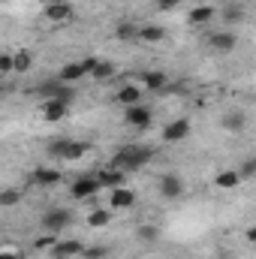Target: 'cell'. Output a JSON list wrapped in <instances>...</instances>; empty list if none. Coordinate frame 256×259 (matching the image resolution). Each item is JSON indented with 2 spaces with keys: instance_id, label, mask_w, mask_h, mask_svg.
<instances>
[{
  "instance_id": "obj_1",
  "label": "cell",
  "mask_w": 256,
  "mask_h": 259,
  "mask_svg": "<svg viewBox=\"0 0 256 259\" xmlns=\"http://www.w3.org/2000/svg\"><path fill=\"white\" fill-rule=\"evenodd\" d=\"M151 157H154V148H148V145H124V148L115 151L112 166L115 169H124V172H136L145 163H151Z\"/></svg>"
},
{
  "instance_id": "obj_2",
  "label": "cell",
  "mask_w": 256,
  "mask_h": 259,
  "mask_svg": "<svg viewBox=\"0 0 256 259\" xmlns=\"http://www.w3.org/2000/svg\"><path fill=\"white\" fill-rule=\"evenodd\" d=\"M46 151H49L52 160H78V157H84L91 151V145L78 142V139H55V142H49Z\"/></svg>"
},
{
  "instance_id": "obj_3",
  "label": "cell",
  "mask_w": 256,
  "mask_h": 259,
  "mask_svg": "<svg viewBox=\"0 0 256 259\" xmlns=\"http://www.w3.org/2000/svg\"><path fill=\"white\" fill-rule=\"evenodd\" d=\"M100 178L97 175H81V178H75L72 181V187H69V196L75 199V202H84V199H94V196L100 193Z\"/></svg>"
},
{
  "instance_id": "obj_4",
  "label": "cell",
  "mask_w": 256,
  "mask_h": 259,
  "mask_svg": "<svg viewBox=\"0 0 256 259\" xmlns=\"http://www.w3.org/2000/svg\"><path fill=\"white\" fill-rule=\"evenodd\" d=\"M39 94H42L46 100H64V103H72V100H75V88L66 84V81H61V78L39 84Z\"/></svg>"
},
{
  "instance_id": "obj_5",
  "label": "cell",
  "mask_w": 256,
  "mask_h": 259,
  "mask_svg": "<svg viewBox=\"0 0 256 259\" xmlns=\"http://www.w3.org/2000/svg\"><path fill=\"white\" fill-rule=\"evenodd\" d=\"M69 223H72V211H66V208H52V211L42 214V229L46 232H61Z\"/></svg>"
},
{
  "instance_id": "obj_6",
  "label": "cell",
  "mask_w": 256,
  "mask_h": 259,
  "mask_svg": "<svg viewBox=\"0 0 256 259\" xmlns=\"http://www.w3.org/2000/svg\"><path fill=\"white\" fill-rule=\"evenodd\" d=\"M157 190H160V196H163V199H178V196L184 193V181H181V175L166 172V175H160Z\"/></svg>"
},
{
  "instance_id": "obj_7",
  "label": "cell",
  "mask_w": 256,
  "mask_h": 259,
  "mask_svg": "<svg viewBox=\"0 0 256 259\" xmlns=\"http://www.w3.org/2000/svg\"><path fill=\"white\" fill-rule=\"evenodd\" d=\"M193 124L187 121V118H175V121H169L166 127H163V142H181V139H187L190 136Z\"/></svg>"
},
{
  "instance_id": "obj_8",
  "label": "cell",
  "mask_w": 256,
  "mask_h": 259,
  "mask_svg": "<svg viewBox=\"0 0 256 259\" xmlns=\"http://www.w3.org/2000/svg\"><path fill=\"white\" fill-rule=\"evenodd\" d=\"M69 106L72 103H64V100H46L42 103V121H49V124L64 121L66 115H69Z\"/></svg>"
},
{
  "instance_id": "obj_9",
  "label": "cell",
  "mask_w": 256,
  "mask_h": 259,
  "mask_svg": "<svg viewBox=\"0 0 256 259\" xmlns=\"http://www.w3.org/2000/svg\"><path fill=\"white\" fill-rule=\"evenodd\" d=\"M124 121H127L130 127H139V130H145V127H151V121H154V115H151V109L148 106H130L127 109V115H124Z\"/></svg>"
},
{
  "instance_id": "obj_10",
  "label": "cell",
  "mask_w": 256,
  "mask_h": 259,
  "mask_svg": "<svg viewBox=\"0 0 256 259\" xmlns=\"http://www.w3.org/2000/svg\"><path fill=\"white\" fill-rule=\"evenodd\" d=\"M42 15L49 21H66V18H72V3H66V0H49L46 9H42Z\"/></svg>"
},
{
  "instance_id": "obj_11",
  "label": "cell",
  "mask_w": 256,
  "mask_h": 259,
  "mask_svg": "<svg viewBox=\"0 0 256 259\" xmlns=\"http://www.w3.org/2000/svg\"><path fill=\"white\" fill-rule=\"evenodd\" d=\"M208 46H211L214 52L226 55V52H232V49L238 46V36L229 33V30H220V33H211V36H208Z\"/></svg>"
},
{
  "instance_id": "obj_12",
  "label": "cell",
  "mask_w": 256,
  "mask_h": 259,
  "mask_svg": "<svg viewBox=\"0 0 256 259\" xmlns=\"http://www.w3.org/2000/svg\"><path fill=\"white\" fill-rule=\"evenodd\" d=\"M58 181H61V172H58V169L39 166V169L30 172V184H36V187H55Z\"/></svg>"
},
{
  "instance_id": "obj_13",
  "label": "cell",
  "mask_w": 256,
  "mask_h": 259,
  "mask_svg": "<svg viewBox=\"0 0 256 259\" xmlns=\"http://www.w3.org/2000/svg\"><path fill=\"white\" fill-rule=\"evenodd\" d=\"M97 178H100V184H103V187H112V190H118V187H127V172H124V169H115V166L103 169Z\"/></svg>"
},
{
  "instance_id": "obj_14",
  "label": "cell",
  "mask_w": 256,
  "mask_h": 259,
  "mask_svg": "<svg viewBox=\"0 0 256 259\" xmlns=\"http://www.w3.org/2000/svg\"><path fill=\"white\" fill-rule=\"evenodd\" d=\"M52 250H55L58 259H72V256H81V253H84V244H81L78 238H69V241H58Z\"/></svg>"
},
{
  "instance_id": "obj_15",
  "label": "cell",
  "mask_w": 256,
  "mask_h": 259,
  "mask_svg": "<svg viewBox=\"0 0 256 259\" xmlns=\"http://www.w3.org/2000/svg\"><path fill=\"white\" fill-rule=\"evenodd\" d=\"M220 127L226 130V133H241V130L247 127V115H244L241 109H232V112H226V115H223Z\"/></svg>"
},
{
  "instance_id": "obj_16",
  "label": "cell",
  "mask_w": 256,
  "mask_h": 259,
  "mask_svg": "<svg viewBox=\"0 0 256 259\" xmlns=\"http://www.w3.org/2000/svg\"><path fill=\"white\" fill-rule=\"evenodd\" d=\"M84 75H88V69H84V64H81V61L64 64V66H61V72H58V78H61V81H66V84H72V81H81Z\"/></svg>"
},
{
  "instance_id": "obj_17",
  "label": "cell",
  "mask_w": 256,
  "mask_h": 259,
  "mask_svg": "<svg viewBox=\"0 0 256 259\" xmlns=\"http://www.w3.org/2000/svg\"><path fill=\"white\" fill-rule=\"evenodd\" d=\"M112 208L115 211H127V208H133L136 205V193L130 190V187H118V190H112Z\"/></svg>"
},
{
  "instance_id": "obj_18",
  "label": "cell",
  "mask_w": 256,
  "mask_h": 259,
  "mask_svg": "<svg viewBox=\"0 0 256 259\" xmlns=\"http://www.w3.org/2000/svg\"><path fill=\"white\" fill-rule=\"evenodd\" d=\"M142 103V88L139 84H121L118 91V106H139Z\"/></svg>"
},
{
  "instance_id": "obj_19",
  "label": "cell",
  "mask_w": 256,
  "mask_h": 259,
  "mask_svg": "<svg viewBox=\"0 0 256 259\" xmlns=\"http://www.w3.org/2000/svg\"><path fill=\"white\" fill-rule=\"evenodd\" d=\"M214 184H217L220 190H235V187L241 184V175H238V169H223V172L214 175Z\"/></svg>"
},
{
  "instance_id": "obj_20",
  "label": "cell",
  "mask_w": 256,
  "mask_h": 259,
  "mask_svg": "<svg viewBox=\"0 0 256 259\" xmlns=\"http://www.w3.org/2000/svg\"><path fill=\"white\" fill-rule=\"evenodd\" d=\"M244 15H247V12H244V6H241L238 0H235V3H226V6L220 9V18H223L226 24H241Z\"/></svg>"
},
{
  "instance_id": "obj_21",
  "label": "cell",
  "mask_w": 256,
  "mask_h": 259,
  "mask_svg": "<svg viewBox=\"0 0 256 259\" xmlns=\"http://www.w3.org/2000/svg\"><path fill=\"white\" fill-rule=\"evenodd\" d=\"M142 81H145V91H163L166 81H169V75L160 72V69H148V72L142 75Z\"/></svg>"
},
{
  "instance_id": "obj_22",
  "label": "cell",
  "mask_w": 256,
  "mask_h": 259,
  "mask_svg": "<svg viewBox=\"0 0 256 259\" xmlns=\"http://www.w3.org/2000/svg\"><path fill=\"white\" fill-rule=\"evenodd\" d=\"M214 15H217V6H211V3H202V6L190 9V24H208Z\"/></svg>"
},
{
  "instance_id": "obj_23",
  "label": "cell",
  "mask_w": 256,
  "mask_h": 259,
  "mask_svg": "<svg viewBox=\"0 0 256 259\" xmlns=\"http://www.w3.org/2000/svg\"><path fill=\"white\" fill-rule=\"evenodd\" d=\"M139 39L142 42H163L166 39V30L160 24H145V27H139Z\"/></svg>"
},
{
  "instance_id": "obj_24",
  "label": "cell",
  "mask_w": 256,
  "mask_h": 259,
  "mask_svg": "<svg viewBox=\"0 0 256 259\" xmlns=\"http://www.w3.org/2000/svg\"><path fill=\"white\" fill-rule=\"evenodd\" d=\"M136 238H139V241H145V244H154V241L160 238V229H157V226H151V223H142V226L136 229Z\"/></svg>"
},
{
  "instance_id": "obj_25",
  "label": "cell",
  "mask_w": 256,
  "mask_h": 259,
  "mask_svg": "<svg viewBox=\"0 0 256 259\" xmlns=\"http://www.w3.org/2000/svg\"><path fill=\"white\" fill-rule=\"evenodd\" d=\"M91 75H94L97 81H109V78L115 75V64H112V61H103V58H100V64H97V69H94Z\"/></svg>"
},
{
  "instance_id": "obj_26",
  "label": "cell",
  "mask_w": 256,
  "mask_h": 259,
  "mask_svg": "<svg viewBox=\"0 0 256 259\" xmlns=\"http://www.w3.org/2000/svg\"><path fill=\"white\" fill-rule=\"evenodd\" d=\"M115 36H118L121 42L139 39V27H136V24H130V21H124V24H118V27H115Z\"/></svg>"
},
{
  "instance_id": "obj_27",
  "label": "cell",
  "mask_w": 256,
  "mask_h": 259,
  "mask_svg": "<svg viewBox=\"0 0 256 259\" xmlns=\"http://www.w3.org/2000/svg\"><path fill=\"white\" fill-rule=\"evenodd\" d=\"M109 220H112V211H106V208H97V211H91V217H88V226L100 229V226H106Z\"/></svg>"
},
{
  "instance_id": "obj_28",
  "label": "cell",
  "mask_w": 256,
  "mask_h": 259,
  "mask_svg": "<svg viewBox=\"0 0 256 259\" xmlns=\"http://www.w3.org/2000/svg\"><path fill=\"white\" fill-rule=\"evenodd\" d=\"M238 175H241V181H250V178H256V154L244 157V163H241Z\"/></svg>"
},
{
  "instance_id": "obj_29",
  "label": "cell",
  "mask_w": 256,
  "mask_h": 259,
  "mask_svg": "<svg viewBox=\"0 0 256 259\" xmlns=\"http://www.w3.org/2000/svg\"><path fill=\"white\" fill-rule=\"evenodd\" d=\"M33 66V55L30 52H18L15 55V72H27Z\"/></svg>"
},
{
  "instance_id": "obj_30",
  "label": "cell",
  "mask_w": 256,
  "mask_h": 259,
  "mask_svg": "<svg viewBox=\"0 0 256 259\" xmlns=\"http://www.w3.org/2000/svg\"><path fill=\"white\" fill-rule=\"evenodd\" d=\"M18 202H21V193H18V190H3V193H0V205H3V208H15Z\"/></svg>"
},
{
  "instance_id": "obj_31",
  "label": "cell",
  "mask_w": 256,
  "mask_h": 259,
  "mask_svg": "<svg viewBox=\"0 0 256 259\" xmlns=\"http://www.w3.org/2000/svg\"><path fill=\"white\" fill-rule=\"evenodd\" d=\"M12 69H15V55L3 52V55H0V75H9Z\"/></svg>"
},
{
  "instance_id": "obj_32",
  "label": "cell",
  "mask_w": 256,
  "mask_h": 259,
  "mask_svg": "<svg viewBox=\"0 0 256 259\" xmlns=\"http://www.w3.org/2000/svg\"><path fill=\"white\" fill-rule=\"evenodd\" d=\"M84 259H106L109 256V250L106 247H84V253H81Z\"/></svg>"
},
{
  "instance_id": "obj_33",
  "label": "cell",
  "mask_w": 256,
  "mask_h": 259,
  "mask_svg": "<svg viewBox=\"0 0 256 259\" xmlns=\"http://www.w3.org/2000/svg\"><path fill=\"white\" fill-rule=\"evenodd\" d=\"M154 6H157L160 12H172V9L181 6V0H154Z\"/></svg>"
},
{
  "instance_id": "obj_34",
  "label": "cell",
  "mask_w": 256,
  "mask_h": 259,
  "mask_svg": "<svg viewBox=\"0 0 256 259\" xmlns=\"http://www.w3.org/2000/svg\"><path fill=\"white\" fill-rule=\"evenodd\" d=\"M55 244H58V241H55V232H46L42 238H36V247H39V250H46V247H55Z\"/></svg>"
},
{
  "instance_id": "obj_35",
  "label": "cell",
  "mask_w": 256,
  "mask_h": 259,
  "mask_svg": "<svg viewBox=\"0 0 256 259\" xmlns=\"http://www.w3.org/2000/svg\"><path fill=\"white\" fill-rule=\"evenodd\" d=\"M81 64H84V69H88V75L97 69V64H100V58H94V55H88V58H81Z\"/></svg>"
},
{
  "instance_id": "obj_36",
  "label": "cell",
  "mask_w": 256,
  "mask_h": 259,
  "mask_svg": "<svg viewBox=\"0 0 256 259\" xmlns=\"http://www.w3.org/2000/svg\"><path fill=\"white\" fill-rule=\"evenodd\" d=\"M244 238H247L250 244H256V223H253V226H247V232H244Z\"/></svg>"
},
{
  "instance_id": "obj_37",
  "label": "cell",
  "mask_w": 256,
  "mask_h": 259,
  "mask_svg": "<svg viewBox=\"0 0 256 259\" xmlns=\"http://www.w3.org/2000/svg\"><path fill=\"white\" fill-rule=\"evenodd\" d=\"M0 259H21L18 253H12V250H6V253H0Z\"/></svg>"
},
{
  "instance_id": "obj_38",
  "label": "cell",
  "mask_w": 256,
  "mask_h": 259,
  "mask_svg": "<svg viewBox=\"0 0 256 259\" xmlns=\"http://www.w3.org/2000/svg\"><path fill=\"white\" fill-rule=\"evenodd\" d=\"M220 3H223V6H226V3H235V0H220Z\"/></svg>"
}]
</instances>
